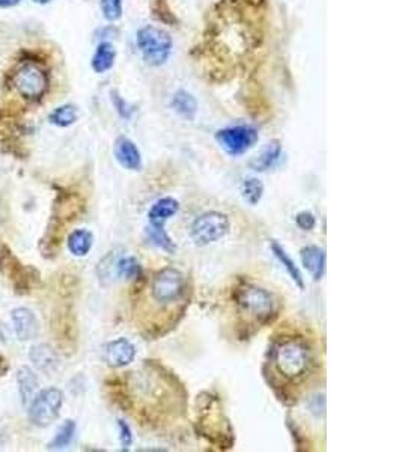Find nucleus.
Listing matches in <instances>:
<instances>
[{"label":"nucleus","mask_w":402,"mask_h":452,"mask_svg":"<svg viewBox=\"0 0 402 452\" xmlns=\"http://www.w3.org/2000/svg\"><path fill=\"white\" fill-rule=\"evenodd\" d=\"M274 365L286 379L302 377L311 365V350L303 341L288 339L282 341L274 350Z\"/></svg>","instance_id":"obj_1"},{"label":"nucleus","mask_w":402,"mask_h":452,"mask_svg":"<svg viewBox=\"0 0 402 452\" xmlns=\"http://www.w3.org/2000/svg\"><path fill=\"white\" fill-rule=\"evenodd\" d=\"M0 275L11 280L17 294H28L40 282V271L23 264L4 242H0Z\"/></svg>","instance_id":"obj_2"},{"label":"nucleus","mask_w":402,"mask_h":452,"mask_svg":"<svg viewBox=\"0 0 402 452\" xmlns=\"http://www.w3.org/2000/svg\"><path fill=\"white\" fill-rule=\"evenodd\" d=\"M136 42L146 64L160 66L169 59L172 38L166 30L155 26H145L137 32Z\"/></svg>","instance_id":"obj_3"},{"label":"nucleus","mask_w":402,"mask_h":452,"mask_svg":"<svg viewBox=\"0 0 402 452\" xmlns=\"http://www.w3.org/2000/svg\"><path fill=\"white\" fill-rule=\"evenodd\" d=\"M64 405V393L57 388H47L37 392L28 405L29 420L40 428L50 427L61 415Z\"/></svg>","instance_id":"obj_4"},{"label":"nucleus","mask_w":402,"mask_h":452,"mask_svg":"<svg viewBox=\"0 0 402 452\" xmlns=\"http://www.w3.org/2000/svg\"><path fill=\"white\" fill-rule=\"evenodd\" d=\"M13 86L21 97L35 101L47 94L50 81L47 73L38 64L26 62L13 74Z\"/></svg>","instance_id":"obj_5"},{"label":"nucleus","mask_w":402,"mask_h":452,"mask_svg":"<svg viewBox=\"0 0 402 452\" xmlns=\"http://www.w3.org/2000/svg\"><path fill=\"white\" fill-rule=\"evenodd\" d=\"M235 299L238 307L258 321H268L274 312V300L264 288L244 285L237 291Z\"/></svg>","instance_id":"obj_6"},{"label":"nucleus","mask_w":402,"mask_h":452,"mask_svg":"<svg viewBox=\"0 0 402 452\" xmlns=\"http://www.w3.org/2000/svg\"><path fill=\"white\" fill-rule=\"evenodd\" d=\"M229 232V219L219 211L203 213L191 225V239L198 246H208L222 240Z\"/></svg>","instance_id":"obj_7"},{"label":"nucleus","mask_w":402,"mask_h":452,"mask_svg":"<svg viewBox=\"0 0 402 452\" xmlns=\"http://www.w3.org/2000/svg\"><path fill=\"white\" fill-rule=\"evenodd\" d=\"M186 291L184 275L177 268H163L155 273L151 285L153 299L160 304H169L179 300Z\"/></svg>","instance_id":"obj_8"},{"label":"nucleus","mask_w":402,"mask_h":452,"mask_svg":"<svg viewBox=\"0 0 402 452\" xmlns=\"http://www.w3.org/2000/svg\"><path fill=\"white\" fill-rule=\"evenodd\" d=\"M215 141L229 155H241L247 153L258 141L256 129L250 126H235L219 130Z\"/></svg>","instance_id":"obj_9"},{"label":"nucleus","mask_w":402,"mask_h":452,"mask_svg":"<svg viewBox=\"0 0 402 452\" xmlns=\"http://www.w3.org/2000/svg\"><path fill=\"white\" fill-rule=\"evenodd\" d=\"M11 320H13L14 332L18 338V341L25 343L38 336L40 324L37 320V315L29 308H16L11 312Z\"/></svg>","instance_id":"obj_10"},{"label":"nucleus","mask_w":402,"mask_h":452,"mask_svg":"<svg viewBox=\"0 0 402 452\" xmlns=\"http://www.w3.org/2000/svg\"><path fill=\"white\" fill-rule=\"evenodd\" d=\"M136 357V347L125 338H118L105 348V359L110 368H124Z\"/></svg>","instance_id":"obj_11"},{"label":"nucleus","mask_w":402,"mask_h":452,"mask_svg":"<svg viewBox=\"0 0 402 452\" xmlns=\"http://www.w3.org/2000/svg\"><path fill=\"white\" fill-rule=\"evenodd\" d=\"M114 157H117L118 163L129 169V171H141L142 167V155L139 148H137L136 143L130 141L129 138H121L114 142Z\"/></svg>","instance_id":"obj_12"},{"label":"nucleus","mask_w":402,"mask_h":452,"mask_svg":"<svg viewBox=\"0 0 402 452\" xmlns=\"http://www.w3.org/2000/svg\"><path fill=\"white\" fill-rule=\"evenodd\" d=\"M30 362L37 367V369L45 372V374H52L57 368H59V356L54 350L47 344H37L30 348L29 353Z\"/></svg>","instance_id":"obj_13"},{"label":"nucleus","mask_w":402,"mask_h":452,"mask_svg":"<svg viewBox=\"0 0 402 452\" xmlns=\"http://www.w3.org/2000/svg\"><path fill=\"white\" fill-rule=\"evenodd\" d=\"M179 210V203L174 198H162L158 199L148 213L149 223L153 228H165V223L174 218Z\"/></svg>","instance_id":"obj_14"},{"label":"nucleus","mask_w":402,"mask_h":452,"mask_svg":"<svg viewBox=\"0 0 402 452\" xmlns=\"http://www.w3.org/2000/svg\"><path fill=\"white\" fill-rule=\"evenodd\" d=\"M302 263L305 268L312 275L315 280H319L326 273V252L318 246H307L302 249Z\"/></svg>","instance_id":"obj_15"},{"label":"nucleus","mask_w":402,"mask_h":452,"mask_svg":"<svg viewBox=\"0 0 402 452\" xmlns=\"http://www.w3.org/2000/svg\"><path fill=\"white\" fill-rule=\"evenodd\" d=\"M38 377L29 367H21L17 371V386L23 407H28L38 391Z\"/></svg>","instance_id":"obj_16"},{"label":"nucleus","mask_w":402,"mask_h":452,"mask_svg":"<svg viewBox=\"0 0 402 452\" xmlns=\"http://www.w3.org/2000/svg\"><path fill=\"white\" fill-rule=\"evenodd\" d=\"M114 59H117V50L113 45L110 42H100L92 56L90 66L97 74H105L114 65Z\"/></svg>","instance_id":"obj_17"},{"label":"nucleus","mask_w":402,"mask_h":452,"mask_svg":"<svg viewBox=\"0 0 402 452\" xmlns=\"http://www.w3.org/2000/svg\"><path fill=\"white\" fill-rule=\"evenodd\" d=\"M66 246L68 251L74 256L83 258L90 252L92 246H94V235L88 230H76L68 235Z\"/></svg>","instance_id":"obj_18"},{"label":"nucleus","mask_w":402,"mask_h":452,"mask_svg":"<svg viewBox=\"0 0 402 452\" xmlns=\"http://www.w3.org/2000/svg\"><path fill=\"white\" fill-rule=\"evenodd\" d=\"M280 154H282L280 142L279 141H273L266 146V148H264V151L261 153L259 157H256L254 162H250V167L254 169V171H258V172L270 171V169L276 163H278Z\"/></svg>","instance_id":"obj_19"},{"label":"nucleus","mask_w":402,"mask_h":452,"mask_svg":"<svg viewBox=\"0 0 402 452\" xmlns=\"http://www.w3.org/2000/svg\"><path fill=\"white\" fill-rule=\"evenodd\" d=\"M170 106L174 107V110L178 113V115L187 119H193L198 112L196 100H194L191 94L186 93V90H177L174 97H172Z\"/></svg>","instance_id":"obj_20"},{"label":"nucleus","mask_w":402,"mask_h":452,"mask_svg":"<svg viewBox=\"0 0 402 452\" xmlns=\"http://www.w3.org/2000/svg\"><path fill=\"white\" fill-rule=\"evenodd\" d=\"M271 251H273L274 256L279 259V263L283 266V268H285L286 271H288V275H290L291 279L295 282L297 287L300 288V290H303V288H305V279H303L302 271H300V268H298V267L295 266V263L292 261L291 256H290L288 254H286L285 249H283L279 243L271 242Z\"/></svg>","instance_id":"obj_21"},{"label":"nucleus","mask_w":402,"mask_h":452,"mask_svg":"<svg viewBox=\"0 0 402 452\" xmlns=\"http://www.w3.org/2000/svg\"><path fill=\"white\" fill-rule=\"evenodd\" d=\"M77 119H78V110L74 105H64V106L56 107L49 115L50 124L62 129L73 126Z\"/></svg>","instance_id":"obj_22"},{"label":"nucleus","mask_w":402,"mask_h":452,"mask_svg":"<svg viewBox=\"0 0 402 452\" xmlns=\"http://www.w3.org/2000/svg\"><path fill=\"white\" fill-rule=\"evenodd\" d=\"M76 422L74 421H71V420H68V421H65L62 425H61V428L57 429V433H56V436L53 437V440L52 442L49 444V449H53V451H59V449H64V448H66L68 445H70L71 442H73V439H74V434H76Z\"/></svg>","instance_id":"obj_23"},{"label":"nucleus","mask_w":402,"mask_h":452,"mask_svg":"<svg viewBox=\"0 0 402 452\" xmlns=\"http://www.w3.org/2000/svg\"><path fill=\"white\" fill-rule=\"evenodd\" d=\"M241 195L250 206H256L264 195V184L258 178H247L241 184Z\"/></svg>","instance_id":"obj_24"},{"label":"nucleus","mask_w":402,"mask_h":452,"mask_svg":"<svg viewBox=\"0 0 402 452\" xmlns=\"http://www.w3.org/2000/svg\"><path fill=\"white\" fill-rule=\"evenodd\" d=\"M117 273L124 279H137L142 276V267L134 256H124L117 261Z\"/></svg>","instance_id":"obj_25"},{"label":"nucleus","mask_w":402,"mask_h":452,"mask_svg":"<svg viewBox=\"0 0 402 452\" xmlns=\"http://www.w3.org/2000/svg\"><path fill=\"white\" fill-rule=\"evenodd\" d=\"M146 234H148V239L151 240L153 244H155L157 247L163 249V251L172 254L175 252V243L172 242L170 237L166 234L165 228H153V226H149V228H146Z\"/></svg>","instance_id":"obj_26"},{"label":"nucleus","mask_w":402,"mask_h":452,"mask_svg":"<svg viewBox=\"0 0 402 452\" xmlns=\"http://www.w3.org/2000/svg\"><path fill=\"white\" fill-rule=\"evenodd\" d=\"M100 6L107 21H118L122 17V0H101Z\"/></svg>","instance_id":"obj_27"},{"label":"nucleus","mask_w":402,"mask_h":452,"mask_svg":"<svg viewBox=\"0 0 402 452\" xmlns=\"http://www.w3.org/2000/svg\"><path fill=\"white\" fill-rule=\"evenodd\" d=\"M295 223H297L298 228H302L305 231H311V230L315 228L317 220H315V216L312 213L302 211V213H298L295 216Z\"/></svg>","instance_id":"obj_28"},{"label":"nucleus","mask_w":402,"mask_h":452,"mask_svg":"<svg viewBox=\"0 0 402 452\" xmlns=\"http://www.w3.org/2000/svg\"><path fill=\"white\" fill-rule=\"evenodd\" d=\"M118 427H119V439H121V445H122V449L127 451L131 444H133V434H131V429L130 427L125 424L124 421H118Z\"/></svg>","instance_id":"obj_29"},{"label":"nucleus","mask_w":402,"mask_h":452,"mask_svg":"<svg viewBox=\"0 0 402 452\" xmlns=\"http://www.w3.org/2000/svg\"><path fill=\"white\" fill-rule=\"evenodd\" d=\"M112 101H113L114 107H117L118 113H119V115H121L122 118L129 119V118L131 117V112H133V109H130V107H129V105L125 103V101L118 95V93H114V90L112 93Z\"/></svg>","instance_id":"obj_30"},{"label":"nucleus","mask_w":402,"mask_h":452,"mask_svg":"<svg viewBox=\"0 0 402 452\" xmlns=\"http://www.w3.org/2000/svg\"><path fill=\"white\" fill-rule=\"evenodd\" d=\"M21 0H0V8L8 9V8H14L17 6Z\"/></svg>","instance_id":"obj_31"},{"label":"nucleus","mask_w":402,"mask_h":452,"mask_svg":"<svg viewBox=\"0 0 402 452\" xmlns=\"http://www.w3.org/2000/svg\"><path fill=\"white\" fill-rule=\"evenodd\" d=\"M8 369H9L8 360L4 356H0V376H5L8 372Z\"/></svg>","instance_id":"obj_32"},{"label":"nucleus","mask_w":402,"mask_h":452,"mask_svg":"<svg viewBox=\"0 0 402 452\" xmlns=\"http://www.w3.org/2000/svg\"><path fill=\"white\" fill-rule=\"evenodd\" d=\"M33 4H38V5H47V4H50L52 0H32Z\"/></svg>","instance_id":"obj_33"},{"label":"nucleus","mask_w":402,"mask_h":452,"mask_svg":"<svg viewBox=\"0 0 402 452\" xmlns=\"http://www.w3.org/2000/svg\"><path fill=\"white\" fill-rule=\"evenodd\" d=\"M4 343H5V338H4L2 331H0V344H4Z\"/></svg>","instance_id":"obj_34"}]
</instances>
